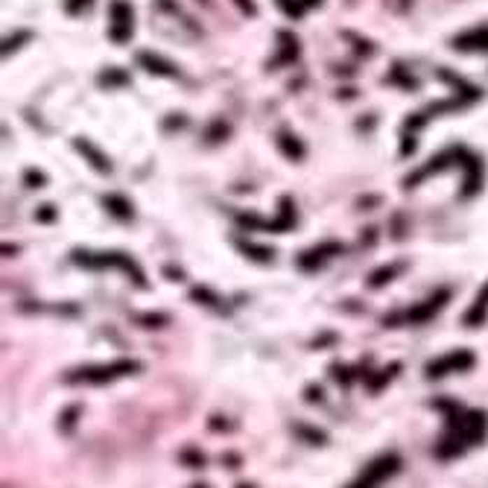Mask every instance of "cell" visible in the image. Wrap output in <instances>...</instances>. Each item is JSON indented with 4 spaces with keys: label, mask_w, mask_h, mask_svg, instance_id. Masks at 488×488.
<instances>
[{
    "label": "cell",
    "mask_w": 488,
    "mask_h": 488,
    "mask_svg": "<svg viewBox=\"0 0 488 488\" xmlns=\"http://www.w3.org/2000/svg\"><path fill=\"white\" fill-rule=\"evenodd\" d=\"M190 488H208V485H190Z\"/></svg>",
    "instance_id": "cell-30"
},
{
    "label": "cell",
    "mask_w": 488,
    "mask_h": 488,
    "mask_svg": "<svg viewBox=\"0 0 488 488\" xmlns=\"http://www.w3.org/2000/svg\"><path fill=\"white\" fill-rule=\"evenodd\" d=\"M240 249H243V252H249V254H254V260H269V257H272V249L252 246V243H240Z\"/></svg>",
    "instance_id": "cell-22"
},
{
    "label": "cell",
    "mask_w": 488,
    "mask_h": 488,
    "mask_svg": "<svg viewBox=\"0 0 488 488\" xmlns=\"http://www.w3.org/2000/svg\"><path fill=\"white\" fill-rule=\"evenodd\" d=\"M485 316H488V284L480 289V296L474 299V304L468 307L462 322H465V328H480V324L485 322Z\"/></svg>",
    "instance_id": "cell-10"
},
{
    "label": "cell",
    "mask_w": 488,
    "mask_h": 488,
    "mask_svg": "<svg viewBox=\"0 0 488 488\" xmlns=\"http://www.w3.org/2000/svg\"><path fill=\"white\" fill-rule=\"evenodd\" d=\"M403 272V264H389V266H380V269H374L371 275H368V284L378 289V287H383V284H389L395 278V275H401Z\"/></svg>",
    "instance_id": "cell-15"
},
{
    "label": "cell",
    "mask_w": 488,
    "mask_h": 488,
    "mask_svg": "<svg viewBox=\"0 0 488 488\" xmlns=\"http://www.w3.org/2000/svg\"><path fill=\"white\" fill-rule=\"evenodd\" d=\"M401 468H403V459L398 457V453H380L378 459H371V462L363 468V474L357 477V482L366 485V488H374V485L386 482L389 477H395Z\"/></svg>",
    "instance_id": "cell-6"
},
{
    "label": "cell",
    "mask_w": 488,
    "mask_h": 488,
    "mask_svg": "<svg viewBox=\"0 0 488 488\" xmlns=\"http://www.w3.org/2000/svg\"><path fill=\"white\" fill-rule=\"evenodd\" d=\"M103 82H126V76L123 73H106Z\"/></svg>",
    "instance_id": "cell-28"
},
{
    "label": "cell",
    "mask_w": 488,
    "mask_h": 488,
    "mask_svg": "<svg viewBox=\"0 0 488 488\" xmlns=\"http://www.w3.org/2000/svg\"><path fill=\"white\" fill-rule=\"evenodd\" d=\"M453 47L459 50H488V27H477V29H468L462 32L459 38H453Z\"/></svg>",
    "instance_id": "cell-9"
},
{
    "label": "cell",
    "mask_w": 488,
    "mask_h": 488,
    "mask_svg": "<svg viewBox=\"0 0 488 488\" xmlns=\"http://www.w3.org/2000/svg\"><path fill=\"white\" fill-rule=\"evenodd\" d=\"M278 143H281L284 155H287V158H292V161H299V158L304 155V146L299 143V138H296V135H281V141H278Z\"/></svg>",
    "instance_id": "cell-18"
},
{
    "label": "cell",
    "mask_w": 488,
    "mask_h": 488,
    "mask_svg": "<svg viewBox=\"0 0 488 488\" xmlns=\"http://www.w3.org/2000/svg\"><path fill=\"white\" fill-rule=\"evenodd\" d=\"M138 62H141L150 73H158V76H175V68H173V64L164 62L161 56H155V53H138Z\"/></svg>",
    "instance_id": "cell-13"
},
{
    "label": "cell",
    "mask_w": 488,
    "mask_h": 488,
    "mask_svg": "<svg viewBox=\"0 0 488 488\" xmlns=\"http://www.w3.org/2000/svg\"><path fill=\"white\" fill-rule=\"evenodd\" d=\"M477 363V357L471 354L468 348H459V351H450L445 357H438V360L427 363L424 374L430 380H438V378H447V374H462V371H471Z\"/></svg>",
    "instance_id": "cell-5"
},
{
    "label": "cell",
    "mask_w": 488,
    "mask_h": 488,
    "mask_svg": "<svg viewBox=\"0 0 488 488\" xmlns=\"http://www.w3.org/2000/svg\"><path fill=\"white\" fill-rule=\"evenodd\" d=\"M190 296H193V299H196V301H205L208 307H217V310H220V299L214 296V292H208L205 287H199V289H193V292H190Z\"/></svg>",
    "instance_id": "cell-21"
},
{
    "label": "cell",
    "mask_w": 488,
    "mask_h": 488,
    "mask_svg": "<svg viewBox=\"0 0 488 488\" xmlns=\"http://www.w3.org/2000/svg\"><path fill=\"white\" fill-rule=\"evenodd\" d=\"M38 220H41V222H50V220H53V208H50V205H44V208L38 210Z\"/></svg>",
    "instance_id": "cell-25"
},
{
    "label": "cell",
    "mask_w": 488,
    "mask_h": 488,
    "mask_svg": "<svg viewBox=\"0 0 488 488\" xmlns=\"http://www.w3.org/2000/svg\"><path fill=\"white\" fill-rule=\"evenodd\" d=\"M436 410L447 412V427H445V436L438 438V445L433 447L436 459H457L468 447L480 445L485 433H488V412L485 410H462L457 401H447V398H438L433 401Z\"/></svg>",
    "instance_id": "cell-1"
},
{
    "label": "cell",
    "mask_w": 488,
    "mask_h": 488,
    "mask_svg": "<svg viewBox=\"0 0 488 488\" xmlns=\"http://www.w3.org/2000/svg\"><path fill=\"white\" fill-rule=\"evenodd\" d=\"M24 178H27L29 185H41V182H44V175H41V173H32V170H27V175H24Z\"/></svg>",
    "instance_id": "cell-26"
},
{
    "label": "cell",
    "mask_w": 488,
    "mask_h": 488,
    "mask_svg": "<svg viewBox=\"0 0 488 488\" xmlns=\"http://www.w3.org/2000/svg\"><path fill=\"white\" fill-rule=\"evenodd\" d=\"M292 433H296L301 442H307V445H316V447L328 445V433L319 430V427H313V424H307V421H299V424H292Z\"/></svg>",
    "instance_id": "cell-12"
},
{
    "label": "cell",
    "mask_w": 488,
    "mask_h": 488,
    "mask_svg": "<svg viewBox=\"0 0 488 488\" xmlns=\"http://www.w3.org/2000/svg\"><path fill=\"white\" fill-rule=\"evenodd\" d=\"M339 252H343V246H339V243H324V246H319V249L304 252V254H301V260H299V266H301V269L322 266L324 260H328V257H336Z\"/></svg>",
    "instance_id": "cell-8"
},
{
    "label": "cell",
    "mask_w": 488,
    "mask_h": 488,
    "mask_svg": "<svg viewBox=\"0 0 488 488\" xmlns=\"http://www.w3.org/2000/svg\"><path fill=\"white\" fill-rule=\"evenodd\" d=\"M202 3H205V0H202Z\"/></svg>",
    "instance_id": "cell-31"
},
{
    "label": "cell",
    "mask_w": 488,
    "mask_h": 488,
    "mask_svg": "<svg viewBox=\"0 0 488 488\" xmlns=\"http://www.w3.org/2000/svg\"><path fill=\"white\" fill-rule=\"evenodd\" d=\"M111 38L115 41H129L132 38V6L126 0H115L111 3Z\"/></svg>",
    "instance_id": "cell-7"
},
{
    "label": "cell",
    "mask_w": 488,
    "mask_h": 488,
    "mask_svg": "<svg viewBox=\"0 0 488 488\" xmlns=\"http://www.w3.org/2000/svg\"><path fill=\"white\" fill-rule=\"evenodd\" d=\"M237 488H254V485H252V482H240Z\"/></svg>",
    "instance_id": "cell-29"
},
{
    "label": "cell",
    "mask_w": 488,
    "mask_h": 488,
    "mask_svg": "<svg viewBox=\"0 0 488 488\" xmlns=\"http://www.w3.org/2000/svg\"><path fill=\"white\" fill-rule=\"evenodd\" d=\"M141 324L146 328H161V324H167V316H158V313H146V316H138Z\"/></svg>",
    "instance_id": "cell-24"
},
{
    "label": "cell",
    "mask_w": 488,
    "mask_h": 488,
    "mask_svg": "<svg viewBox=\"0 0 488 488\" xmlns=\"http://www.w3.org/2000/svg\"><path fill=\"white\" fill-rule=\"evenodd\" d=\"M103 205H106L115 217H120V220H129V217H132V205H129L123 196H115V193H108V196L103 199Z\"/></svg>",
    "instance_id": "cell-16"
},
{
    "label": "cell",
    "mask_w": 488,
    "mask_h": 488,
    "mask_svg": "<svg viewBox=\"0 0 488 488\" xmlns=\"http://www.w3.org/2000/svg\"><path fill=\"white\" fill-rule=\"evenodd\" d=\"M76 150L79 152H82L88 161H91V167L96 170V173H111V164H108V158L100 152V150H96V146L91 143V141H85V138H79L76 141Z\"/></svg>",
    "instance_id": "cell-11"
},
{
    "label": "cell",
    "mask_w": 488,
    "mask_h": 488,
    "mask_svg": "<svg viewBox=\"0 0 488 488\" xmlns=\"http://www.w3.org/2000/svg\"><path fill=\"white\" fill-rule=\"evenodd\" d=\"M331 378H333L339 386H343V389H348L357 378H360V374H357L354 368H348V366H343V363H333V366H331Z\"/></svg>",
    "instance_id": "cell-17"
},
{
    "label": "cell",
    "mask_w": 488,
    "mask_h": 488,
    "mask_svg": "<svg viewBox=\"0 0 488 488\" xmlns=\"http://www.w3.org/2000/svg\"><path fill=\"white\" fill-rule=\"evenodd\" d=\"M304 401H307V403H322V401H324L322 386H316V383L307 386V389H304Z\"/></svg>",
    "instance_id": "cell-23"
},
{
    "label": "cell",
    "mask_w": 488,
    "mask_h": 488,
    "mask_svg": "<svg viewBox=\"0 0 488 488\" xmlns=\"http://www.w3.org/2000/svg\"><path fill=\"white\" fill-rule=\"evenodd\" d=\"M182 462H185L187 468H202V465H205V457H202L196 447H185V450H182Z\"/></svg>",
    "instance_id": "cell-20"
},
{
    "label": "cell",
    "mask_w": 488,
    "mask_h": 488,
    "mask_svg": "<svg viewBox=\"0 0 488 488\" xmlns=\"http://www.w3.org/2000/svg\"><path fill=\"white\" fill-rule=\"evenodd\" d=\"M447 301H450V289H438V292H433L427 301H421V304L410 307V310L395 313V316H386L383 324H386V328H395V324H424V322H430L436 313H442Z\"/></svg>",
    "instance_id": "cell-3"
},
{
    "label": "cell",
    "mask_w": 488,
    "mask_h": 488,
    "mask_svg": "<svg viewBox=\"0 0 488 488\" xmlns=\"http://www.w3.org/2000/svg\"><path fill=\"white\" fill-rule=\"evenodd\" d=\"M88 3H91V0H71V3H68V12H79V9L88 6Z\"/></svg>",
    "instance_id": "cell-27"
},
{
    "label": "cell",
    "mask_w": 488,
    "mask_h": 488,
    "mask_svg": "<svg viewBox=\"0 0 488 488\" xmlns=\"http://www.w3.org/2000/svg\"><path fill=\"white\" fill-rule=\"evenodd\" d=\"M143 366L138 360H111V363H91V366H79L73 371L64 374V383H88V386H103V383H115L129 374H138Z\"/></svg>",
    "instance_id": "cell-2"
},
{
    "label": "cell",
    "mask_w": 488,
    "mask_h": 488,
    "mask_svg": "<svg viewBox=\"0 0 488 488\" xmlns=\"http://www.w3.org/2000/svg\"><path fill=\"white\" fill-rule=\"evenodd\" d=\"M401 371V363H392V366H386V368H380V371H374V374H368L366 378V386L371 389V392H380V389L386 386V383H392V378Z\"/></svg>",
    "instance_id": "cell-14"
},
{
    "label": "cell",
    "mask_w": 488,
    "mask_h": 488,
    "mask_svg": "<svg viewBox=\"0 0 488 488\" xmlns=\"http://www.w3.org/2000/svg\"><path fill=\"white\" fill-rule=\"evenodd\" d=\"M79 403H73V406H68L62 415H59V427H62V433H71L73 427H76V418H79Z\"/></svg>",
    "instance_id": "cell-19"
},
{
    "label": "cell",
    "mask_w": 488,
    "mask_h": 488,
    "mask_svg": "<svg viewBox=\"0 0 488 488\" xmlns=\"http://www.w3.org/2000/svg\"><path fill=\"white\" fill-rule=\"evenodd\" d=\"M73 260H76L79 266H85V269L117 266V269H123L126 275H132V281H135L138 287H146L143 272L135 266V260H132V257H126V254H117V252H100V254H94V252H73Z\"/></svg>",
    "instance_id": "cell-4"
}]
</instances>
